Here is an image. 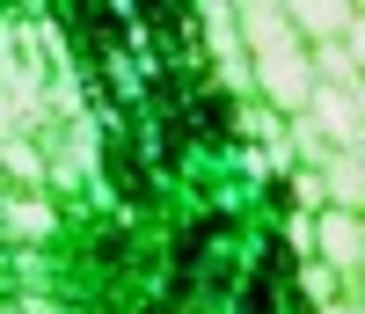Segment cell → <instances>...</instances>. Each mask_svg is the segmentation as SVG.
Here are the masks:
<instances>
[{
  "mask_svg": "<svg viewBox=\"0 0 365 314\" xmlns=\"http://www.w3.org/2000/svg\"><path fill=\"white\" fill-rule=\"evenodd\" d=\"M146 314H175V307H146Z\"/></svg>",
  "mask_w": 365,
  "mask_h": 314,
  "instance_id": "obj_1",
  "label": "cell"
}]
</instances>
